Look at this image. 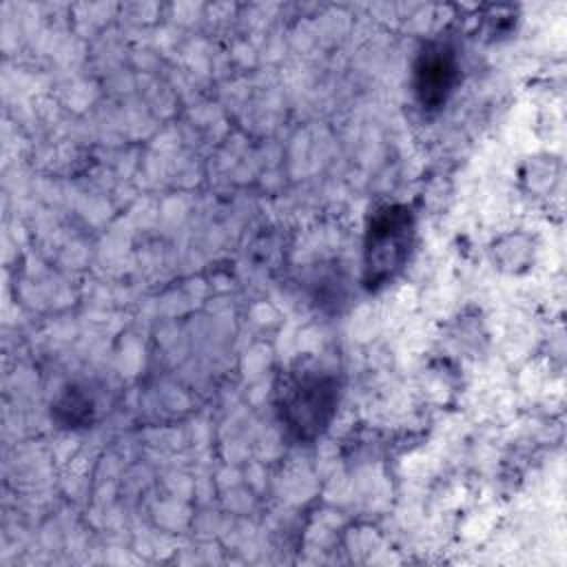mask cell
Instances as JSON below:
<instances>
[{
  "label": "cell",
  "instance_id": "2",
  "mask_svg": "<svg viewBox=\"0 0 567 567\" xmlns=\"http://www.w3.org/2000/svg\"><path fill=\"white\" fill-rule=\"evenodd\" d=\"M414 239V217L405 206H383L368 224L365 233V281L381 286L392 279L410 257Z\"/></svg>",
  "mask_w": 567,
  "mask_h": 567
},
{
  "label": "cell",
  "instance_id": "1",
  "mask_svg": "<svg viewBox=\"0 0 567 567\" xmlns=\"http://www.w3.org/2000/svg\"><path fill=\"white\" fill-rule=\"evenodd\" d=\"M337 401L339 383L330 370L297 365L279 388V416L297 439H315L330 423Z\"/></svg>",
  "mask_w": 567,
  "mask_h": 567
},
{
  "label": "cell",
  "instance_id": "3",
  "mask_svg": "<svg viewBox=\"0 0 567 567\" xmlns=\"http://www.w3.org/2000/svg\"><path fill=\"white\" fill-rule=\"evenodd\" d=\"M458 78L456 55L447 44H427L414 64V95L423 109L445 104Z\"/></svg>",
  "mask_w": 567,
  "mask_h": 567
}]
</instances>
